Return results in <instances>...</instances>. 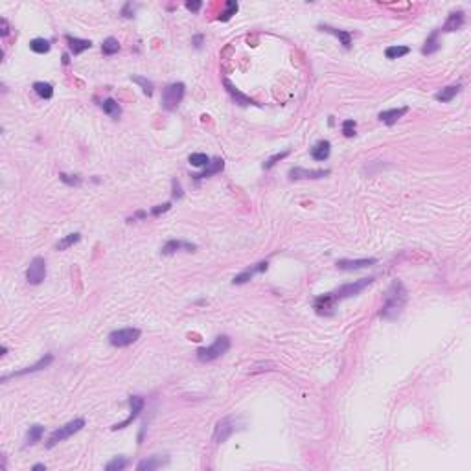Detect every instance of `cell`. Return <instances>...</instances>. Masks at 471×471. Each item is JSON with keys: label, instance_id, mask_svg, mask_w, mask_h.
<instances>
[{"label": "cell", "instance_id": "26", "mask_svg": "<svg viewBox=\"0 0 471 471\" xmlns=\"http://www.w3.org/2000/svg\"><path fill=\"white\" fill-rule=\"evenodd\" d=\"M438 35H440V30H434V32L429 35L427 41H425V44H423V48H422L423 55H431V54H434V52H438L440 50Z\"/></svg>", "mask_w": 471, "mask_h": 471}, {"label": "cell", "instance_id": "41", "mask_svg": "<svg viewBox=\"0 0 471 471\" xmlns=\"http://www.w3.org/2000/svg\"><path fill=\"white\" fill-rule=\"evenodd\" d=\"M172 186H173V199H181V197H182L181 182L177 181V179H173V181H172Z\"/></svg>", "mask_w": 471, "mask_h": 471}, {"label": "cell", "instance_id": "46", "mask_svg": "<svg viewBox=\"0 0 471 471\" xmlns=\"http://www.w3.org/2000/svg\"><path fill=\"white\" fill-rule=\"evenodd\" d=\"M32 469L33 471H46V466H44V464H35Z\"/></svg>", "mask_w": 471, "mask_h": 471}, {"label": "cell", "instance_id": "11", "mask_svg": "<svg viewBox=\"0 0 471 471\" xmlns=\"http://www.w3.org/2000/svg\"><path fill=\"white\" fill-rule=\"evenodd\" d=\"M52 361H54V355L52 353H46L44 357H41L35 364H32V366H26V368L19 370V372H13V374H8L2 377V381L10 379V377H19V375H26V374H33V372H39V370L46 368V366H50L52 364Z\"/></svg>", "mask_w": 471, "mask_h": 471}, {"label": "cell", "instance_id": "10", "mask_svg": "<svg viewBox=\"0 0 471 471\" xmlns=\"http://www.w3.org/2000/svg\"><path fill=\"white\" fill-rule=\"evenodd\" d=\"M269 267V262L265 260V262H258L254 263V265H251V267H247L243 273H240L238 276H234V280H232V284L234 285H241V284H247L249 280H252L254 276H256L258 273H263V271H267Z\"/></svg>", "mask_w": 471, "mask_h": 471}, {"label": "cell", "instance_id": "8", "mask_svg": "<svg viewBox=\"0 0 471 471\" xmlns=\"http://www.w3.org/2000/svg\"><path fill=\"white\" fill-rule=\"evenodd\" d=\"M144 405H145V402H144V398H140V396H131L129 398V407H131V411H129V416L123 420V422H120V423H116V425H113V431H118V429H123V427H127V425H131V423L138 418V414L142 412V409H144Z\"/></svg>", "mask_w": 471, "mask_h": 471}, {"label": "cell", "instance_id": "29", "mask_svg": "<svg viewBox=\"0 0 471 471\" xmlns=\"http://www.w3.org/2000/svg\"><path fill=\"white\" fill-rule=\"evenodd\" d=\"M30 50L35 54H48L50 52V41L44 37H37L30 41Z\"/></svg>", "mask_w": 471, "mask_h": 471}, {"label": "cell", "instance_id": "18", "mask_svg": "<svg viewBox=\"0 0 471 471\" xmlns=\"http://www.w3.org/2000/svg\"><path fill=\"white\" fill-rule=\"evenodd\" d=\"M409 113V107H400V109H386V111H381L379 113V120L383 123H386V125H394V123L400 120V118H403L405 114Z\"/></svg>", "mask_w": 471, "mask_h": 471}, {"label": "cell", "instance_id": "39", "mask_svg": "<svg viewBox=\"0 0 471 471\" xmlns=\"http://www.w3.org/2000/svg\"><path fill=\"white\" fill-rule=\"evenodd\" d=\"M59 179H61L64 184H68V186H80V184H81V177H77V175H66V173H59Z\"/></svg>", "mask_w": 471, "mask_h": 471}, {"label": "cell", "instance_id": "22", "mask_svg": "<svg viewBox=\"0 0 471 471\" xmlns=\"http://www.w3.org/2000/svg\"><path fill=\"white\" fill-rule=\"evenodd\" d=\"M223 168H225V161H223V159H214V161H210L208 166L204 168V172H203V173H197V175H193V179H195V181H201V179L212 177V175H215V173L223 172Z\"/></svg>", "mask_w": 471, "mask_h": 471}, {"label": "cell", "instance_id": "19", "mask_svg": "<svg viewBox=\"0 0 471 471\" xmlns=\"http://www.w3.org/2000/svg\"><path fill=\"white\" fill-rule=\"evenodd\" d=\"M66 44H68V50L72 55H80L83 54L85 50H89L92 46V43L89 39H80V37H72V35H66Z\"/></svg>", "mask_w": 471, "mask_h": 471}, {"label": "cell", "instance_id": "13", "mask_svg": "<svg viewBox=\"0 0 471 471\" xmlns=\"http://www.w3.org/2000/svg\"><path fill=\"white\" fill-rule=\"evenodd\" d=\"M377 260L375 258H361V260H337V269L341 271H359V269H366L375 265Z\"/></svg>", "mask_w": 471, "mask_h": 471}, {"label": "cell", "instance_id": "42", "mask_svg": "<svg viewBox=\"0 0 471 471\" xmlns=\"http://www.w3.org/2000/svg\"><path fill=\"white\" fill-rule=\"evenodd\" d=\"M122 15H123V17H127V19H131V17H134V6L131 4V2H127V4L123 6Z\"/></svg>", "mask_w": 471, "mask_h": 471}, {"label": "cell", "instance_id": "4", "mask_svg": "<svg viewBox=\"0 0 471 471\" xmlns=\"http://www.w3.org/2000/svg\"><path fill=\"white\" fill-rule=\"evenodd\" d=\"M184 94H186V85H184V83H181V81L170 83V85L162 91V100H161L162 107L166 109V111H175V109L181 105Z\"/></svg>", "mask_w": 471, "mask_h": 471}, {"label": "cell", "instance_id": "16", "mask_svg": "<svg viewBox=\"0 0 471 471\" xmlns=\"http://www.w3.org/2000/svg\"><path fill=\"white\" fill-rule=\"evenodd\" d=\"M197 249V247L193 245V243H188V241H181V240H170L166 243V245L162 247V254H166V256H170V254H175L177 251H186V252H193Z\"/></svg>", "mask_w": 471, "mask_h": 471}, {"label": "cell", "instance_id": "36", "mask_svg": "<svg viewBox=\"0 0 471 471\" xmlns=\"http://www.w3.org/2000/svg\"><path fill=\"white\" fill-rule=\"evenodd\" d=\"M238 2H234V0H226L225 2V11L219 15V21H230L232 15H236V11H238Z\"/></svg>", "mask_w": 471, "mask_h": 471}, {"label": "cell", "instance_id": "15", "mask_svg": "<svg viewBox=\"0 0 471 471\" xmlns=\"http://www.w3.org/2000/svg\"><path fill=\"white\" fill-rule=\"evenodd\" d=\"M223 85H225L226 92L230 94V98L234 100L236 103H238V105H241V107H249V105H258V103L254 102V100H252L251 96H245V94H243L241 91H238V89H236V87L230 83V80H226V77H225V80H223Z\"/></svg>", "mask_w": 471, "mask_h": 471}, {"label": "cell", "instance_id": "38", "mask_svg": "<svg viewBox=\"0 0 471 471\" xmlns=\"http://www.w3.org/2000/svg\"><path fill=\"white\" fill-rule=\"evenodd\" d=\"M355 127H357V123L353 122V120H344L343 122V134L344 136H348V138H352V136H355Z\"/></svg>", "mask_w": 471, "mask_h": 471}, {"label": "cell", "instance_id": "35", "mask_svg": "<svg viewBox=\"0 0 471 471\" xmlns=\"http://www.w3.org/2000/svg\"><path fill=\"white\" fill-rule=\"evenodd\" d=\"M129 460L125 458V456H116V458H113L111 462H107L105 464V469L107 471H122L123 467H127Z\"/></svg>", "mask_w": 471, "mask_h": 471}, {"label": "cell", "instance_id": "20", "mask_svg": "<svg viewBox=\"0 0 471 471\" xmlns=\"http://www.w3.org/2000/svg\"><path fill=\"white\" fill-rule=\"evenodd\" d=\"M319 30H322V32L326 33H332V35H335V37L341 41V44H343L344 48H350L352 46V33L346 32V30H339V28H333V26H328V24H321L319 26Z\"/></svg>", "mask_w": 471, "mask_h": 471}, {"label": "cell", "instance_id": "37", "mask_svg": "<svg viewBox=\"0 0 471 471\" xmlns=\"http://www.w3.org/2000/svg\"><path fill=\"white\" fill-rule=\"evenodd\" d=\"M287 155H289V151H282V153H276V155H273L271 159H267V161L263 162V170H271V168H273L276 162H280L282 159H285Z\"/></svg>", "mask_w": 471, "mask_h": 471}, {"label": "cell", "instance_id": "24", "mask_svg": "<svg viewBox=\"0 0 471 471\" xmlns=\"http://www.w3.org/2000/svg\"><path fill=\"white\" fill-rule=\"evenodd\" d=\"M460 92V85H449L445 87V89H442V91H438L436 94H434V100L436 102H442V103H449L453 98L456 96Z\"/></svg>", "mask_w": 471, "mask_h": 471}, {"label": "cell", "instance_id": "27", "mask_svg": "<svg viewBox=\"0 0 471 471\" xmlns=\"http://www.w3.org/2000/svg\"><path fill=\"white\" fill-rule=\"evenodd\" d=\"M43 434H44V427H43V425H39V423L32 425V427L28 429V433H26V447H28V445H35L37 442H41Z\"/></svg>", "mask_w": 471, "mask_h": 471}, {"label": "cell", "instance_id": "23", "mask_svg": "<svg viewBox=\"0 0 471 471\" xmlns=\"http://www.w3.org/2000/svg\"><path fill=\"white\" fill-rule=\"evenodd\" d=\"M102 109H103V113L107 114V116H111L113 120H118V118L122 116V107H120V103H118L116 100H113V98L103 100Z\"/></svg>", "mask_w": 471, "mask_h": 471}, {"label": "cell", "instance_id": "3", "mask_svg": "<svg viewBox=\"0 0 471 471\" xmlns=\"http://www.w3.org/2000/svg\"><path fill=\"white\" fill-rule=\"evenodd\" d=\"M228 348H230V339L226 335H219V337H215V341L210 346L197 350V359L201 363H212L215 359H219L221 355H225Z\"/></svg>", "mask_w": 471, "mask_h": 471}, {"label": "cell", "instance_id": "33", "mask_svg": "<svg viewBox=\"0 0 471 471\" xmlns=\"http://www.w3.org/2000/svg\"><path fill=\"white\" fill-rule=\"evenodd\" d=\"M188 162L195 168H206L210 164V156L204 155V153H192L188 156Z\"/></svg>", "mask_w": 471, "mask_h": 471}, {"label": "cell", "instance_id": "17", "mask_svg": "<svg viewBox=\"0 0 471 471\" xmlns=\"http://www.w3.org/2000/svg\"><path fill=\"white\" fill-rule=\"evenodd\" d=\"M464 21H466V15H464L462 10L451 11L444 28H442V32H456V30H460V28L464 26Z\"/></svg>", "mask_w": 471, "mask_h": 471}, {"label": "cell", "instance_id": "45", "mask_svg": "<svg viewBox=\"0 0 471 471\" xmlns=\"http://www.w3.org/2000/svg\"><path fill=\"white\" fill-rule=\"evenodd\" d=\"M201 43H203V35H195V37H193V44H195V48H201Z\"/></svg>", "mask_w": 471, "mask_h": 471}, {"label": "cell", "instance_id": "28", "mask_svg": "<svg viewBox=\"0 0 471 471\" xmlns=\"http://www.w3.org/2000/svg\"><path fill=\"white\" fill-rule=\"evenodd\" d=\"M33 91L43 100H50V98L54 96V87L50 85V83H44V81H35L33 83Z\"/></svg>", "mask_w": 471, "mask_h": 471}, {"label": "cell", "instance_id": "25", "mask_svg": "<svg viewBox=\"0 0 471 471\" xmlns=\"http://www.w3.org/2000/svg\"><path fill=\"white\" fill-rule=\"evenodd\" d=\"M168 462V458H164L162 460L161 456H149V458H145V460H142L136 466V469L138 471H153V469H159V467H162L164 464Z\"/></svg>", "mask_w": 471, "mask_h": 471}, {"label": "cell", "instance_id": "1", "mask_svg": "<svg viewBox=\"0 0 471 471\" xmlns=\"http://www.w3.org/2000/svg\"><path fill=\"white\" fill-rule=\"evenodd\" d=\"M405 304H407V289H405V285L400 280H394L385 293V300H383V305H381L379 317L385 319V321H394V319L402 315Z\"/></svg>", "mask_w": 471, "mask_h": 471}, {"label": "cell", "instance_id": "34", "mask_svg": "<svg viewBox=\"0 0 471 471\" xmlns=\"http://www.w3.org/2000/svg\"><path fill=\"white\" fill-rule=\"evenodd\" d=\"M131 81H134V83H138V85L142 87V91H144L145 96H153V83H151L147 77H142V75H131Z\"/></svg>", "mask_w": 471, "mask_h": 471}, {"label": "cell", "instance_id": "40", "mask_svg": "<svg viewBox=\"0 0 471 471\" xmlns=\"http://www.w3.org/2000/svg\"><path fill=\"white\" fill-rule=\"evenodd\" d=\"M170 208H172V203L159 204V206H155V208H151V215H155V217H159L161 214H166V212H168Z\"/></svg>", "mask_w": 471, "mask_h": 471}, {"label": "cell", "instance_id": "14", "mask_svg": "<svg viewBox=\"0 0 471 471\" xmlns=\"http://www.w3.org/2000/svg\"><path fill=\"white\" fill-rule=\"evenodd\" d=\"M330 175V170H305V168L294 166L289 170L291 181H300V179H322Z\"/></svg>", "mask_w": 471, "mask_h": 471}, {"label": "cell", "instance_id": "21", "mask_svg": "<svg viewBox=\"0 0 471 471\" xmlns=\"http://www.w3.org/2000/svg\"><path fill=\"white\" fill-rule=\"evenodd\" d=\"M330 153H332V144H330V140H321V142H317V144L311 147V156L319 162L326 161L328 156H330Z\"/></svg>", "mask_w": 471, "mask_h": 471}, {"label": "cell", "instance_id": "6", "mask_svg": "<svg viewBox=\"0 0 471 471\" xmlns=\"http://www.w3.org/2000/svg\"><path fill=\"white\" fill-rule=\"evenodd\" d=\"M140 330L138 328H120V330H114L109 335V343L113 344L114 348H125V346H131L133 343H136L140 339Z\"/></svg>", "mask_w": 471, "mask_h": 471}, {"label": "cell", "instance_id": "43", "mask_svg": "<svg viewBox=\"0 0 471 471\" xmlns=\"http://www.w3.org/2000/svg\"><path fill=\"white\" fill-rule=\"evenodd\" d=\"M201 6H203V2H186V10L192 11V13H197L199 10H201Z\"/></svg>", "mask_w": 471, "mask_h": 471}, {"label": "cell", "instance_id": "12", "mask_svg": "<svg viewBox=\"0 0 471 471\" xmlns=\"http://www.w3.org/2000/svg\"><path fill=\"white\" fill-rule=\"evenodd\" d=\"M335 305H337V302H335V298H333L332 293H326V294H321V296H317L315 302H313V307H315V311L319 313V315H332L333 309H335Z\"/></svg>", "mask_w": 471, "mask_h": 471}, {"label": "cell", "instance_id": "2", "mask_svg": "<svg viewBox=\"0 0 471 471\" xmlns=\"http://www.w3.org/2000/svg\"><path fill=\"white\" fill-rule=\"evenodd\" d=\"M83 427H85V420H83V418H74L72 422L64 423V425H61V427L55 429L54 433L50 434L48 440H46V447L52 449V447H55L57 444L68 440L70 436H74L75 433H80Z\"/></svg>", "mask_w": 471, "mask_h": 471}, {"label": "cell", "instance_id": "32", "mask_svg": "<svg viewBox=\"0 0 471 471\" xmlns=\"http://www.w3.org/2000/svg\"><path fill=\"white\" fill-rule=\"evenodd\" d=\"M81 240V234L80 232H74V234H68L66 238H63L61 241H57V245H55V249L57 251H66L68 247H72V245H75L77 241Z\"/></svg>", "mask_w": 471, "mask_h": 471}, {"label": "cell", "instance_id": "7", "mask_svg": "<svg viewBox=\"0 0 471 471\" xmlns=\"http://www.w3.org/2000/svg\"><path fill=\"white\" fill-rule=\"evenodd\" d=\"M46 278V262L43 256H35L30 262L26 269V280L30 285H39L43 284V280Z\"/></svg>", "mask_w": 471, "mask_h": 471}, {"label": "cell", "instance_id": "44", "mask_svg": "<svg viewBox=\"0 0 471 471\" xmlns=\"http://www.w3.org/2000/svg\"><path fill=\"white\" fill-rule=\"evenodd\" d=\"M0 24H2V32H0V35H2V37H6V35L10 33V26H8V21H6V19H2V21H0Z\"/></svg>", "mask_w": 471, "mask_h": 471}, {"label": "cell", "instance_id": "31", "mask_svg": "<svg viewBox=\"0 0 471 471\" xmlns=\"http://www.w3.org/2000/svg\"><path fill=\"white\" fill-rule=\"evenodd\" d=\"M102 52L105 55H114L120 52V43H118V39L114 37H107L105 41L102 43Z\"/></svg>", "mask_w": 471, "mask_h": 471}, {"label": "cell", "instance_id": "30", "mask_svg": "<svg viewBox=\"0 0 471 471\" xmlns=\"http://www.w3.org/2000/svg\"><path fill=\"white\" fill-rule=\"evenodd\" d=\"M409 52H411V48H409V46L394 44V46H388V48L385 50V55L388 59H400V57H403V55H407Z\"/></svg>", "mask_w": 471, "mask_h": 471}, {"label": "cell", "instance_id": "5", "mask_svg": "<svg viewBox=\"0 0 471 471\" xmlns=\"http://www.w3.org/2000/svg\"><path fill=\"white\" fill-rule=\"evenodd\" d=\"M374 276H368V278H359L355 280V282H350V284H344L341 285L339 289L332 291L333 298H335V302H341V300H346V298H352V296H357L361 291H364L368 285L374 284Z\"/></svg>", "mask_w": 471, "mask_h": 471}, {"label": "cell", "instance_id": "9", "mask_svg": "<svg viewBox=\"0 0 471 471\" xmlns=\"http://www.w3.org/2000/svg\"><path fill=\"white\" fill-rule=\"evenodd\" d=\"M234 431H236L234 420H232V418H223V420H219V422L215 423L214 442L215 444H223V442H226V440L230 438Z\"/></svg>", "mask_w": 471, "mask_h": 471}]
</instances>
